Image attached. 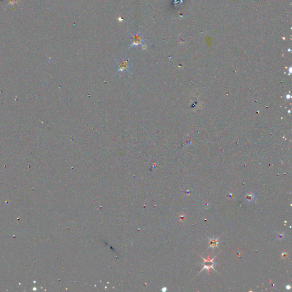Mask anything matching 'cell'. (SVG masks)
Here are the masks:
<instances>
[{"label":"cell","mask_w":292,"mask_h":292,"mask_svg":"<svg viewBox=\"0 0 292 292\" xmlns=\"http://www.w3.org/2000/svg\"><path fill=\"white\" fill-rule=\"evenodd\" d=\"M285 234L282 232H279L277 234V239L279 240H282L284 239Z\"/></svg>","instance_id":"4"},{"label":"cell","mask_w":292,"mask_h":292,"mask_svg":"<svg viewBox=\"0 0 292 292\" xmlns=\"http://www.w3.org/2000/svg\"><path fill=\"white\" fill-rule=\"evenodd\" d=\"M214 258H215V257L212 259H210V256L209 255L207 259L203 258V259L204 260V262L203 263V264L204 265V268H203V269L201 271H203L205 269L207 270L208 273H210V269L212 268L213 270H214V268H213V265H214V264H215V263L213 262Z\"/></svg>","instance_id":"1"},{"label":"cell","mask_w":292,"mask_h":292,"mask_svg":"<svg viewBox=\"0 0 292 292\" xmlns=\"http://www.w3.org/2000/svg\"><path fill=\"white\" fill-rule=\"evenodd\" d=\"M184 218H185V216H184V215H183V216H181V219H180V220H184Z\"/></svg>","instance_id":"7"},{"label":"cell","mask_w":292,"mask_h":292,"mask_svg":"<svg viewBox=\"0 0 292 292\" xmlns=\"http://www.w3.org/2000/svg\"><path fill=\"white\" fill-rule=\"evenodd\" d=\"M219 237L215 239L214 237H213L212 239H210V247L212 248L213 249L214 248L217 247L218 246V240Z\"/></svg>","instance_id":"3"},{"label":"cell","mask_w":292,"mask_h":292,"mask_svg":"<svg viewBox=\"0 0 292 292\" xmlns=\"http://www.w3.org/2000/svg\"><path fill=\"white\" fill-rule=\"evenodd\" d=\"M256 198V195L253 192H251L245 194V200L248 203H252L254 201Z\"/></svg>","instance_id":"2"},{"label":"cell","mask_w":292,"mask_h":292,"mask_svg":"<svg viewBox=\"0 0 292 292\" xmlns=\"http://www.w3.org/2000/svg\"><path fill=\"white\" fill-rule=\"evenodd\" d=\"M291 287L290 285H287V286H286V289H287V290H290V289H291Z\"/></svg>","instance_id":"6"},{"label":"cell","mask_w":292,"mask_h":292,"mask_svg":"<svg viewBox=\"0 0 292 292\" xmlns=\"http://www.w3.org/2000/svg\"><path fill=\"white\" fill-rule=\"evenodd\" d=\"M288 257V253L287 252H283L282 254V257L283 259H286Z\"/></svg>","instance_id":"5"}]
</instances>
